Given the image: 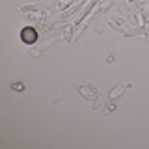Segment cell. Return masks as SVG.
<instances>
[{
	"mask_svg": "<svg viewBox=\"0 0 149 149\" xmlns=\"http://www.w3.org/2000/svg\"><path fill=\"white\" fill-rule=\"evenodd\" d=\"M21 37H22V41H24V43H34V41L37 39V34H36L34 28H24V30H22V34H21Z\"/></svg>",
	"mask_w": 149,
	"mask_h": 149,
	"instance_id": "6da1fadb",
	"label": "cell"
}]
</instances>
